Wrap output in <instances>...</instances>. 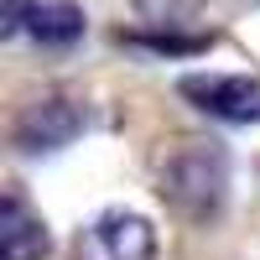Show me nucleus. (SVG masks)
<instances>
[{"label": "nucleus", "instance_id": "f03ea898", "mask_svg": "<svg viewBox=\"0 0 260 260\" xmlns=\"http://www.w3.org/2000/svg\"><path fill=\"white\" fill-rule=\"evenodd\" d=\"M83 125H89V115H83V104L68 99V94H47V99H31L26 110L16 115L11 125V141L21 156H52V151L73 146L83 136Z\"/></svg>", "mask_w": 260, "mask_h": 260}, {"label": "nucleus", "instance_id": "7ed1b4c3", "mask_svg": "<svg viewBox=\"0 0 260 260\" xmlns=\"http://www.w3.org/2000/svg\"><path fill=\"white\" fill-rule=\"evenodd\" d=\"M78 260H156V229L130 208H110L78 234Z\"/></svg>", "mask_w": 260, "mask_h": 260}, {"label": "nucleus", "instance_id": "423d86ee", "mask_svg": "<svg viewBox=\"0 0 260 260\" xmlns=\"http://www.w3.org/2000/svg\"><path fill=\"white\" fill-rule=\"evenodd\" d=\"M26 31L42 47H73L83 37V11L68 6V0H37L31 16H26Z\"/></svg>", "mask_w": 260, "mask_h": 260}, {"label": "nucleus", "instance_id": "f257e3e1", "mask_svg": "<svg viewBox=\"0 0 260 260\" xmlns=\"http://www.w3.org/2000/svg\"><path fill=\"white\" fill-rule=\"evenodd\" d=\"M156 192L187 224L219 219L229 198V151L219 141H177L156 161Z\"/></svg>", "mask_w": 260, "mask_h": 260}, {"label": "nucleus", "instance_id": "20e7f679", "mask_svg": "<svg viewBox=\"0 0 260 260\" xmlns=\"http://www.w3.org/2000/svg\"><path fill=\"white\" fill-rule=\"evenodd\" d=\"M177 89H182V99H192L203 115L224 120V125L260 120V78H250V73H192Z\"/></svg>", "mask_w": 260, "mask_h": 260}, {"label": "nucleus", "instance_id": "6e6552de", "mask_svg": "<svg viewBox=\"0 0 260 260\" xmlns=\"http://www.w3.org/2000/svg\"><path fill=\"white\" fill-rule=\"evenodd\" d=\"M130 6L151 26H192V16H203L208 0H130Z\"/></svg>", "mask_w": 260, "mask_h": 260}, {"label": "nucleus", "instance_id": "39448f33", "mask_svg": "<svg viewBox=\"0 0 260 260\" xmlns=\"http://www.w3.org/2000/svg\"><path fill=\"white\" fill-rule=\"evenodd\" d=\"M52 234L42 224V213H31V203L16 187H6L0 198V260H47Z\"/></svg>", "mask_w": 260, "mask_h": 260}, {"label": "nucleus", "instance_id": "0eeeda50", "mask_svg": "<svg viewBox=\"0 0 260 260\" xmlns=\"http://www.w3.org/2000/svg\"><path fill=\"white\" fill-rule=\"evenodd\" d=\"M130 47H146V52H172V57H187V52H203L213 37L203 31H182V26H156V31H136L125 37Z\"/></svg>", "mask_w": 260, "mask_h": 260}]
</instances>
